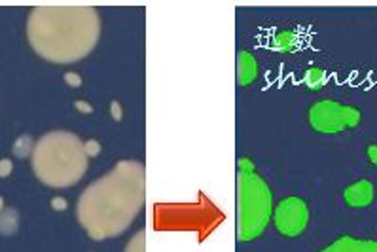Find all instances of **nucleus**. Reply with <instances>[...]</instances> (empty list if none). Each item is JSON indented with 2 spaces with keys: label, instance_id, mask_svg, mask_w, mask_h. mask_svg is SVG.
<instances>
[{
  "label": "nucleus",
  "instance_id": "obj_12",
  "mask_svg": "<svg viewBox=\"0 0 377 252\" xmlns=\"http://www.w3.org/2000/svg\"><path fill=\"white\" fill-rule=\"evenodd\" d=\"M29 146H30V139H29V137H23V139H19V140L15 142L13 152H15L19 158H23V156H27V152H29Z\"/></svg>",
  "mask_w": 377,
  "mask_h": 252
},
{
  "label": "nucleus",
  "instance_id": "obj_1",
  "mask_svg": "<svg viewBox=\"0 0 377 252\" xmlns=\"http://www.w3.org/2000/svg\"><path fill=\"white\" fill-rule=\"evenodd\" d=\"M144 167L121 161L95 180L78 201V220L93 239L119 235L137 218L144 203Z\"/></svg>",
  "mask_w": 377,
  "mask_h": 252
},
{
  "label": "nucleus",
  "instance_id": "obj_2",
  "mask_svg": "<svg viewBox=\"0 0 377 252\" xmlns=\"http://www.w3.org/2000/svg\"><path fill=\"white\" fill-rule=\"evenodd\" d=\"M27 32L40 57L53 63H74L95 48L101 19L87 6H40L29 15Z\"/></svg>",
  "mask_w": 377,
  "mask_h": 252
},
{
  "label": "nucleus",
  "instance_id": "obj_7",
  "mask_svg": "<svg viewBox=\"0 0 377 252\" xmlns=\"http://www.w3.org/2000/svg\"><path fill=\"white\" fill-rule=\"evenodd\" d=\"M320 252H377V241H366L356 237H339Z\"/></svg>",
  "mask_w": 377,
  "mask_h": 252
},
{
  "label": "nucleus",
  "instance_id": "obj_3",
  "mask_svg": "<svg viewBox=\"0 0 377 252\" xmlns=\"http://www.w3.org/2000/svg\"><path fill=\"white\" fill-rule=\"evenodd\" d=\"M32 169L44 184L53 188L76 184L87 171L86 146L72 133H48L32 150Z\"/></svg>",
  "mask_w": 377,
  "mask_h": 252
},
{
  "label": "nucleus",
  "instance_id": "obj_13",
  "mask_svg": "<svg viewBox=\"0 0 377 252\" xmlns=\"http://www.w3.org/2000/svg\"><path fill=\"white\" fill-rule=\"evenodd\" d=\"M125 252H144L143 235H137V237L133 239V243H131L129 247H127V251H125Z\"/></svg>",
  "mask_w": 377,
  "mask_h": 252
},
{
  "label": "nucleus",
  "instance_id": "obj_10",
  "mask_svg": "<svg viewBox=\"0 0 377 252\" xmlns=\"http://www.w3.org/2000/svg\"><path fill=\"white\" fill-rule=\"evenodd\" d=\"M322 82H324V72L320 68H309L307 74H305V84L307 87L311 89H320L322 87Z\"/></svg>",
  "mask_w": 377,
  "mask_h": 252
},
{
  "label": "nucleus",
  "instance_id": "obj_16",
  "mask_svg": "<svg viewBox=\"0 0 377 252\" xmlns=\"http://www.w3.org/2000/svg\"><path fill=\"white\" fill-rule=\"evenodd\" d=\"M0 207H2V199H0Z\"/></svg>",
  "mask_w": 377,
  "mask_h": 252
},
{
  "label": "nucleus",
  "instance_id": "obj_4",
  "mask_svg": "<svg viewBox=\"0 0 377 252\" xmlns=\"http://www.w3.org/2000/svg\"><path fill=\"white\" fill-rule=\"evenodd\" d=\"M271 190L252 169H241L237 176V233L241 241H252L265 229L271 218Z\"/></svg>",
  "mask_w": 377,
  "mask_h": 252
},
{
  "label": "nucleus",
  "instance_id": "obj_9",
  "mask_svg": "<svg viewBox=\"0 0 377 252\" xmlns=\"http://www.w3.org/2000/svg\"><path fill=\"white\" fill-rule=\"evenodd\" d=\"M258 76V65L256 59L247 52H241L237 55V82L239 85H248Z\"/></svg>",
  "mask_w": 377,
  "mask_h": 252
},
{
  "label": "nucleus",
  "instance_id": "obj_15",
  "mask_svg": "<svg viewBox=\"0 0 377 252\" xmlns=\"http://www.w3.org/2000/svg\"><path fill=\"white\" fill-rule=\"evenodd\" d=\"M368 156L372 159V163H376L377 165V144H372L368 148Z\"/></svg>",
  "mask_w": 377,
  "mask_h": 252
},
{
  "label": "nucleus",
  "instance_id": "obj_5",
  "mask_svg": "<svg viewBox=\"0 0 377 252\" xmlns=\"http://www.w3.org/2000/svg\"><path fill=\"white\" fill-rule=\"evenodd\" d=\"M309 121L317 131L339 133L360 123V110L336 101H320L309 110Z\"/></svg>",
  "mask_w": 377,
  "mask_h": 252
},
{
  "label": "nucleus",
  "instance_id": "obj_6",
  "mask_svg": "<svg viewBox=\"0 0 377 252\" xmlns=\"http://www.w3.org/2000/svg\"><path fill=\"white\" fill-rule=\"evenodd\" d=\"M275 227L286 235V237H296L299 235L309 222V211L305 201L299 197H286L283 199L273 212Z\"/></svg>",
  "mask_w": 377,
  "mask_h": 252
},
{
  "label": "nucleus",
  "instance_id": "obj_11",
  "mask_svg": "<svg viewBox=\"0 0 377 252\" xmlns=\"http://www.w3.org/2000/svg\"><path fill=\"white\" fill-rule=\"evenodd\" d=\"M15 229V212L8 211L0 216V231L2 233H12Z\"/></svg>",
  "mask_w": 377,
  "mask_h": 252
},
{
  "label": "nucleus",
  "instance_id": "obj_14",
  "mask_svg": "<svg viewBox=\"0 0 377 252\" xmlns=\"http://www.w3.org/2000/svg\"><path fill=\"white\" fill-rule=\"evenodd\" d=\"M10 171H12V163L8 159H2L0 161V176H8Z\"/></svg>",
  "mask_w": 377,
  "mask_h": 252
},
{
  "label": "nucleus",
  "instance_id": "obj_8",
  "mask_svg": "<svg viewBox=\"0 0 377 252\" xmlns=\"http://www.w3.org/2000/svg\"><path fill=\"white\" fill-rule=\"evenodd\" d=\"M343 196H345L347 205H351V207H356V209L368 207L374 201V186L368 180H358L356 184L349 186Z\"/></svg>",
  "mask_w": 377,
  "mask_h": 252
}]
</instances>
